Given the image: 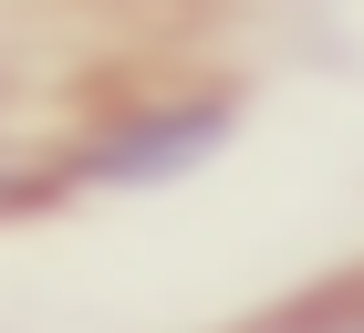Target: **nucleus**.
<instances>
[{"instance_id":"nucleus-1","label":"nucleus","mask_w":364,"mask_h":333,"mask_svg":"<svg viewBox=\"0 0 364 333\" xmlns=\"http://www.w3.org/2000/svg\"><path fill=\"white\" fill-rule=\"evenodd\" d=\"M219 136H229V105H219V94H188V105H136L84 166L105 177V188H156V177H188Z\"/></svg>"},{"instance_id":"nucleus-2","label":"nucleus","mask_w":364,"mask_h":333,"mask_svg":"<svg viewBox=\"0 0 364 333\" xmlns=\"http://www.w3.org/2000/svg\"><path fill=\"white\" fill-rule=\"evenodd\" d=\"M271 333H364V302H323V312H291Z\"/></svg>"}]
</instances>
